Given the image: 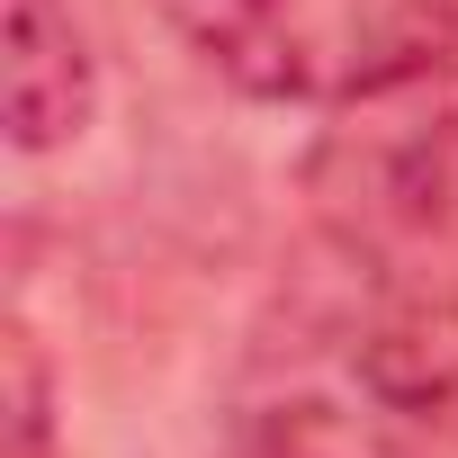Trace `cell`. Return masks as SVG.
I'll return each mask as SVG.
<instances>
[{"instance_id":"2","label":"cell","mask_w":458,"mask_h":458,"mask_svg":"<svg viewBox=\"0 0 458 458\" xmlns=\"http://www.w3.org/2000/svg\"><path fill=\"white\" fill-rule=\"evenodd\" d=\"M306 198L342 234V252L377 261L386 279L458 270V108H422V117L351 108V126L315 144Z\"/></svg>"},{"instance_id":"1","label":"cell","mask_w":458,"mask_h":458,"mask_svg":"<svg viewBox=\"0 0 458 458\" xmlns=\"http://www.w3.org/2000/svg\"><path fill=\"white\" fill-rule=\"evenodd\" d=\"M171 37L243 99L369 108L458 55V0H153Z\"/></svg>"},{"instance_id":"5","label":"cell","mask_w":458,"mask_h":458,"mask_svg":"<svg viewBox=\"0 0 458 458\" xmlns=\"http://www.w3.org/2000/svg\"><path fill=\"white\" fill-rule=\"evenodd\" d=\"M10 458H55V386L28 333H10Z\"/></svg>"},{"instance_id":"3","label":"cell","mask_w":458,"mask_h":458,"mask_svg":"<svg viewBox=\"0 0 458 458\" xmlns=\"http://www.w3.org/2000/svg\"><path fill=\"white\" fill-rule=\"evenodd\" d=\"M10 144L19 153H55L90 126L99 108V64H90V37L72 19V0H10Z\"/></svg>"},{"instance_id":"4","label":"cell","mask_w":458,"mask_h":458,"mask_svg":"<svg viewBox=\"0 0 458 458\" xmlns=\"http://www.w3.org/2000/svg\"><path fill=\"white\" fill-rule=\"evenodd\" d=\"M225 458H422L386 404H342V395H270L234 422Z\"/></svg>"}]
</instances>
